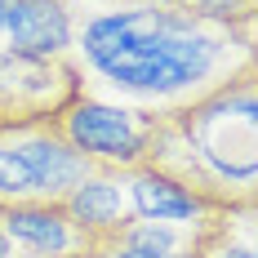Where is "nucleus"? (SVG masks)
Segmentation results:
<instances>
[{"label":"nucleus","instance_id":"12","mask_svg":"<svg viewBox=\"0 0 258 258\" xmlns=\"http://www.w3.org/2000/svg\"><path fill=\"white\" fill-rule=\"evenodd\" d=\"M134 5H174L187 14L214 18V23H254L258 18V0H134Z\"/></svg>","mask_w":258,"mask_h":258},{"label":"nucleus","instance_id":"5","mask_svg":"<svg viewBox=\"0 0 258 258\" xmlns=\"http://www.w3.org/2000/svg\"><path fill=\"white\" fill-rule=\"evenodd\" d=\"M0 227L14 240L18 254L36 258H103L107 245L89 236L62 201H27V205H0Z\"/></svg>","mask_w":258,"mask_h":258},{"label":"nucleus","instance_id":"8","mask_svg":"<svg viewBox=\"0 0 258 258\" xmlns=\"http://www.w3.org/2000/svg\"><path fill=\"white\" fill-rule=\"evenodd\" d=\"M5 49L23 53V58H67L72 0H9Z\"/></svg>","mask_w":258,"mask_h":258},{"label":"nucleus","instance_id":"11","mask_svg":"<svg viewBox=\"0 0 258 258\" xmlns=\"http://www.w3.org/2000/svg\"><path fill=\"white\" fill-rule=\"evenodd\" d=\"M27 201H45V187L14 147V138L0 134V205H27Z\"/></svg>","mask_w":258,"mask_h":258},{"label":"nucleus","instance_id":"10","mask_svg":"<svg viewBox=\"0 0 258 258\" xmlns=\"http://www.w3.org/2000/svg\"><path fill=\"white\" fill-rule=\"evenodd\" d=\"M254 209H218L196 232V258H258L254 245Z\"/></svg>","mask_w":258,"mask_h":258},{"label":"nucleus","instance_id":"7","mask_svg":"<svg viewBox=\"0 0 258 258\" xmlns=\"http://www.w3.org/2000/svg\"><path fill=\"white\" fill-rule=\"evenodd\" d=\"M62 209H67L89 236H98L107 249H111V240H120V232H125L129 223H138L120 169H94L80 187H72V191L62 196Z\"/></svg>","mask_w":258,"mask_h":258},{"label":"nucleus","instance_id":"9","mask_svg":"<svg viewBox=\"0 0 258 258\" xmlns=\"http://www.w3.org/2000/svg\"><path fill=\"white\" fill-rule=\"evenodd\" d=\"M125 187H129V201H134V214L147 218V223H201L209 214H218L196 191H187L182 182L165 178V174H156L147 165L125 169Z\"/></svg>","mask_w":258,"mask_h":258},{"label":"nucleus","instance_id":"13","mask_svg":"<svg viewBox=\"0 0 258 258\" xmlns=\"http://www.w3.org/2000/svg\"><path fill=\"white\" fill-rule=\"evenodd\" d=\"M0 258H18V249H14V240L5 236V227H0Z\"/></svg>","mask_w":258,"mask_h":258},{"label":"nucleus","instance_id":"14","mask_svg":"<svg viewBox=\"0 0 258 258\" xmlns=\"http://www.w3.org/2000/svg\"><path fill=\"white\" fill-rule=\"evenodd\" d=\"M5 23H9V0H0V49H5Z\"/></svg>","mask_w":258,"mask_h":258},{"label":"nucleus","instance_id":"1","mask_svg":"<svg viewBox=\"0 0 258 258\" xmlns=\"http://www.w3.org/2000/svg\"><path fill=\"white\" fill-rule=\"evenodd\" d=\"M254 23H214L174 5H134V0H94L89 9L72 5V67L80 94L147 116L191 107L258 76Z\"/></svg>","mask_w":258,"mask_h":258},{"label":"nucleus","instance_id":"6","mask_svg":"<svg viewBox=\"0 0 258 258\" xmlns=\"http://www.w3.org/2000/svg\"><path fill=\"white\" fill-rule=\"evenodd\" d=\"M9 138H14V147L23 152V160L31 165V174L40 178L45 187V201H62L72 187L89 178L98 165L94 160H85V156L58 134V129L45 120V125H23V129H9Z\"/></svg>","mask_w":258,"mask_h":258},{"label":"nucleus","instance_id":"3","mask_svg":"<svg viewBox=\"0 0 258 258\" xmlns=\"http://www.w3.org/2000/svg\"><path fill=\"white\" fill-rule=\"evenodd\" d=\"M152 120L147 111L134 107H116L103 98L80 94L53 116L49 125L76 147L85 160H94L98 169H138L147 156V138H152Z\"/></svg>","mask_w":258,"mask_h":258},{"label":"nucleus","instance_id":"4","mask_svg":"<svg viewBox=\"0 0 258 258\" xmlns=\"http://www.w3.org/2000/svg\"><path fill=\"white\" fill-rule=\"evenodd\" d=\"M72 98H80L72 58H23L0 49V134L45 125Z\"/></svg>","mask_w":258,"mask_h":258},{"label":"nucleus","instance_id":"2","mask_svg":"<svg viewBox=\"0 0 258 258\" xmlns=\"http://www.w3.org/2000/svg\"><path fill=\"white\" fill-rule=\"evenodd\" d=\"M258 76L152 120L143 165L182 182L214 209L258 205Z\"/></svg>","mask_w":258,"mask_h":258}]
</instances>
